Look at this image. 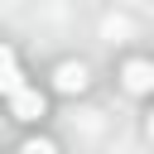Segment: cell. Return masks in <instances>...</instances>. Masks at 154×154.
<instances>
[{
  "label": "cell",
  "mask_w": 154,
  "mask_h": 154,
  "mask_svg": "<svg viewBox=\"0 0 154 154\" xmlns=\"http://www.w3.org/2000/svg\"><path fill=\"white\" fill-rule=\"evenodd\" d=\"M19 154H58V149H53V140H24Z\"/></svg>",
  "instance_id": "obj_5"
},
{
  "label": "cell",
  "mask_w": 154,
  "mask_h": 154,
  "mask_svg": "<svg viewBox=\"0 0 154 154\" xmlns=\"http://www.w3.org/2000/svg\"><path fill=\"white\" fill-rule=\"evenodd\" d=\"M120 77H125V87H130L135 96H144V91H154V63H144V58H130Z\"/></svg>",
  "instance_id": "obj_2"
},
{
  "label": "cell",
  "mask_w": 154,
  "mask_h": 154,
  "mask_svg": "<svg viewBox=\"0 0 154 154\" xmlns=\"http://www.w3.org/2000/svg\"><path fill=\"white\" fill-rule=\"evenodd\" d=\"M53 87H58L63 96H72V91H82V87H87V67H82V63H63V67L53 72Z\"/></svg>",
  "instance_id": "obj_4"
},
{
  "label": "cell",
  "mask_w": 154,
  "mask_h": 154,
  "mask_svg": "<svg viewBox=\"0 0 154 154\" xmlns=\"http://www.w3.org/2000/svg\"><path fill=\"white\" fill-rule=\"evenodd\" d=\"M5 101H10V111H14L19 120H38V116H43V96H38L34 87H19V91L5 96Z\"/></svg>",
  "instance_id": "obj_3"
},
{
  "label": "cell",
  "mask_w": 154,
  "mask_h": 154,
  "mask_svg": "<svg viewBox=\"0 0 154 154\" xmlns=\"http://www.w3.org/2000/svg\"><path fill=\"white\" fill-rule=\"evenodd\" d=\"M149 135H154V116H149Z\"/></svg>",
  "instance_id": "obj_6"
},
{
  "label": "cell",
  "mask_w": 154,
  "mask_h": 154,
  "mask_svg": "<svg viewBox=\"0 0 154 154\" xmlns=\"http://www.w3.org/2000/svg\"><path fill=\"white\" fill-rule=\"evenodd\" d=\"M19 87H29L24 72H19V58H14L10 43H0V96H14Z\"/></svg>",
  "instance_id": "obj_1"
}]
</instances>
